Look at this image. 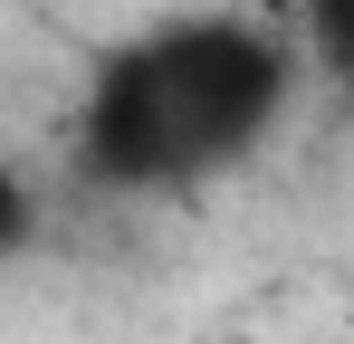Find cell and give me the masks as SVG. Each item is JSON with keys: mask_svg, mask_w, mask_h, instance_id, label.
Listing matches in <instances>:
<instances>
[{"mask_svg": "<svg viewBox=\"0 0 354 344\" xmlns=\"http://www.w3.org/2000/svg\"><path fill=\"white\" fill-rule=\"evenodd\" d=\"M288 106V48L249 19H192L106 57L86 96V163L96 182L163 191L239 163Z\"/></svg>", "mask_w": 354, "mask_h": 344, "instance_id": "obj_1", "label": "cell"}, {"mask_svg": "<svg viewBox=\"0 0 354 344\" xmlns=\"http://www.w3.org/2000/svg\"><path fill=\"white\" fill-rule=\"evenodd\" d=\"M306 39L326 48V67L354 77V0H306Z\"/></svg>", "mask_w": 354, "mask_h": 344, "instance_id": "obj_2", "label": "cell"}, {"mask_svg": "<svg viewBox=\"0 0 354 344\" xmlns=\"http://www.w3.org/2000/svg\"><path fill=\"white\" fill-rule=\"evenodd\" d=\"M19 239H29V191H19V172L0 163V258H10Z\"/></svg>", "mask_w": 354, "mask_h": 344, "instance_id": "obj_3", "label": "cell"}]
</instances>
